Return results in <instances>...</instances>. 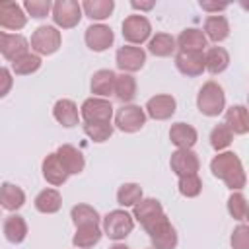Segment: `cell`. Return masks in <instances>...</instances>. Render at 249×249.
Segmentation results:
<instances>
[{"instance_id":"1","label":"cell","mask_w":249,"mask_h":249,"mask_svg":"<svg viewBox=\"0 0 249 249\" xmlns=\"http://www.w3.org/2000/svg\"><path fill=\"white\" fill-rule=\"evenodd\" d=\"M210 171L214 177L222 179L231 191H241L247 183L243 163L233 152H218V156H214L210 161Z\"/></svg>"},{"instance_id":"2","label":"cell","mask_w":249,"mask_h":249,"mask_svg":"<svg viewBox=\"0 0 249 249\" xmlns=\"http://www.w3.org/2000/svg\"><path fill=\"white\" fill-rule=\"evenodd\" d=\"M144 231L148 233L152 247L154 249H175L179 243V235L177 230L171 226L169 218L165 214L154 218L152 222H148L144 226Z\"/></svg>"},{"instance_id":"3","label":"cell","mask_w":249,"mask_h":249,"mask_svg":"<svg viewBox=\"0 0 249 249\" xmlns=\"http://www.w3.org/2000/svg\"><path fill=\"white\" fill-rule=\"evenodd\" d=\"M196 107L206 117H218L226 109L224 88L214 80L204 82L202 88L198 89V95H196Z\"/></svg>"},{"instance_id":"4","label":"cell","mask_w":249,"mask_h":249,"mask_svg":"<svg viewBox=\"0 0 249 249\" xmlns=\"http://www.w3.org/2000/svg\"><path fill=\"white\" fill-rule=\"evenodd\" d=\"M132 230H134V218L124 208L111 210L103 218V235H107L113 241L124 239Z\"/></svg>"},{"instance_id":"5","label":"cell","mask_w":249,"mask_h":249,"mask_svg":"<svg viewBox=\"0 0 249 249\" xmlns=\"http://www.w3.org/2000/svg\"><path fill=\"white\" fill-rule=\"evenodd\" d=\"M60 31L54 25H39L31 35V49L39 56H49L60 49Z\"/></svg>"},{"instance_id":"6","label":"cell","mask_w":249,"mask_h":249,"mask_svg":"<svg viewBox=\"0 0 249 249\" xmlns=\"http://www.w3.org/2000/svg\"><path fill=\"white\" fill-rule=\"evenodd\" d=\"M82 6L76 0H56L51 10V18L56 27L60 29H72L82 19Z\"/></svg>"},{"instance_id":"7","label":"cell","mask_w":249,"mask_h":249,"mask_svg":"<svg viewBox=\"0 0 249 249\" xmlns=\"http://www.w3.org/2000/svg\"><path fill=\"white\" fill-rule=\"evenodd\" d=\"M152 35V23L148 21L146 16L142 14H132L128 18H124L123 21V37L126 43L130 45H142L150 39Z\"/></svg>"},{"instance_id":"8","label":"cell","mask_w":249,"mask_h":249,"mask_svg":"<svg viewBox=\"0 0 249 249\" xmlns=\"http://www.w3.org/2000/svg\"><path fill=\"white\" fill-rule=\"evenodd\" d=\"M144 124H146V113L140 105L126 103L115 113V126L123 132H128V134L138 132Z\"/></svg>"},{"instance_id":"9","label":"cell","mask_w":249,"mask_h":249,"mask_svg":"<svg viewBox=\"0 0 249 249\" xmlns=\"http://www.w3.org/2000/svg\"><path fill=\"white\" fill-rule=\"evenodd\" d=\"M80 117L84 123H111L113 105L103 97H88L80 107Z\"/></svg>"},{"instance_id":"10","label":"cell","mask_w":249,"mask_h":249,"mask_svg":"<svg viewBox=\"0 0 249 249\" xmlns=\"http://www.w3.org/2000/svg\"><path fill=\"white\" fill-rule=\"evenodd\" d=\"M115 62H117L119 70L124 74L138 72L146 62V51L140 47H134V45H123L115 54Z\"/></svg>"},{"instance_id":"11","label":"cell","mask_w":249,"mask_h":249,"mask_svg":"<svg viewBox=\"0 0 249 249\" xmlns=\"http://www.w3.org/2000/svg\"><path fill=\"white\" fill-rule=\"evenodd\" d=\"M175 109H177V101H175L173 95L158 93V95H154L146 101L144 113H146V117H150L154 121H167V119L173 117Z\"/></svg>"},{"instance_id":"12","label":"cell","mask_w":249,"mask_h":249,"mask_svg":"<svg viewBox=\"0 0 249 249\" xmlns=\"http://www.w3.org/2000/svg\"><path fill=\"white\" fill-rule=\"evenodd\" d=\"M84 41L93 53H103L113 45L115 33L105 23H91L84 33Z\"/></svg>"},{"instance_id":"13","label":"cell","mask_w":249,"mask_h":249,"mask_svg":"<svg viewBox=\"0 0 249 249\" xmlns=\"http://www.w3.org/2000/svg\"><path fill=\"white\" fill-rule=\"evenodd\" d=\"M27 23V14L18 2L0 0V27L10 31H19Z\"/></svg>"},{"instance_id":"14","label":"cell","mask_w":249,"mask_h":249,"mask_svg":"<svg viewBox=\"0 0 249 249\" xmlns=\"http://www.w3.org/2000/svg\"><path fill=\"white\" fill-rule=\"evenodd\" d=\"M177 70L187 78H196L204 72V51H179L175 54Z\"/></svg>"},{"instance_id":"15","label":"cell","mask_w":249,"mask_h":249,"mask_svg":"<svg viewBox=\"0 0 249 249\" xmlns=\"http://www.w3.org/2000/svg\"><path fill=\"white\" fill-rule=\"evenodd\" d=\"M169 167L177 177L189 175V173H198L200 160L193 150H175L169 158Z\"/></svg>"},{"instance_id":"16","label":"cell","mask_w":249,"mask_h":249,"mask_svg":"<svg viewBox=\"0 0 249 249\" xmlns=\"http://www.w3.org/2000/svg\"><path fill=\"white\" fill-rule=\"evenodd\" d=\"M54 154L58 156V160H60V163H62V167L66 169L68 175H78V173L84 171L86 160H84V154L76 146L62 144V146H58V150Z\"/></svg>"},{"instance_id":"17","label":"cell","mask_w":249,"mask_h":249,"mask_svg":"<svg viewBox=\"0 0 249 249\" xmlns=\"http://www.w3.org/2000/svg\"><path fill=\"white\" fill-rule=\"evenodd\" d=\"M169 140L177 150H193V146L198 140V132L189 123H175L169 128Z\"/></svg>"},{"instance_id":"18","label":"cell","mask_w":249,"mask_h":249,"mask_svg":"<svg viewBox=\"0 0 249 249\" xmlns=\"http://www.w3.org/2000/svg\"><path fill=\"white\" fill-rule=\"evenodd\" d=\"M161 214H163L161 202H160L158 198H152V196H148V198L142 196V198L132 206V218H134V222H138L142 228H144L148 222H152L154 218L161 216Z\"/></svg>"},{"instance_id":"19","label":"cell","mask_w":249,"mask_h":249,"mask_svg":"<svg viewBox=\"0 0 249 249\" xmlns=\"http://www.w3.org/2000/svg\"><path fill=\"white\" fill-rule=\"evenodd\" d=\"M41 171H43L45 181L51 183L53 187H60V185H64L66 179H68V173H66V169L62 167V163H60V160H58V156H56L54 152L49 154V156H45V160H43V163H41Z\"/></svg>"},{"instance_id":"20","label":"cell","mask_w":249,"mask_h":249,"mask_svg":"<svg viewBox=\"0 0 249 249\" xmlns=\"http://www.w3.org/2000/svg\"><path fill=\"white\" fill-rule=\"evenodd\" d=\"M53 117L58 124H62L66 128H72L80 121V111H78V105L72 99H58L53 107Z\"/></svg>"},{"instance_id":"21","label":"cell","mask_w":249,"mask_h":249,"mask_svg":"<svg viewBox=\"0 0 249 249\" xmlns=\"http://www.w3.org/2000/svg\"><path fill=\"white\" fill-rule=\"evenodd\" d=\"M202 29H204L202 31L204 37L214 41V43H222V41H226L230 37V21H228L226 16H218V14L208 16L204 19V27Z\"/></svg>"},{"instance_id":"22","label":"cell","mask_w":249,"mask_h":249,"mask_svg":"<svg viewBox=\"0 0 249 249\" xmlns=\"http://www.w3.org/2000/svg\"><path fill=\"white\" fill-rule=\"evenodd\" d=\"M25 204V193L21 187L14 183H2L0 185V208L16 212Z\"/></svg>"},{"instance_id":"23","label":"cell","mask_w":249,"mask_h":249,"mask_svg":"<svg viewBox=\"0 0 249 249\" xmlns=\"http://www.w3.org/2000/svg\"><path fill=\"white\" fill-rule=\"evenodd\" d=\"M175 45L179 51H204L208 47V39L204 37L202 29L189 27L179 33V37L175 39Z\"/></svg>"},{"instance_id":"24","label":"cell","mask_w":249,"mask_h":249,"mask_svg":"<svg viewBox=\"0 0 249 249\" xmlns=\"http://www.w3.org/2000/svg\"><path fill=\"white\" fill-rule=\"evenodd\" d=\"M226 126L231 130V134H247L249 132V119H247V107L245 105H231L226 109Z\"/></svg>"},{"instance_id":"25","label":"cell","mask_w":249,"mask_h":249,"mask_svg":"<svg viewBox=\"0 0 249 249\" xmlns=\"http://www.w3.org/2000/svg\"><path fill=\"white\" fill-rule=\"evenodd\" d=\"M2 231H4V237L10 243L18 245L27 237V222L19 214H10L2 224Z\"/></svg>"},{"instance_id":"26","label":"cell","mask_w":249,"mask_h":249,"mask_svg":"<svg viewBox=\"0 0 249 249\" xmlns=\"http://www.w3.org/2000/svg\"><path fill=\"white\" fill-rule=\"evenodd\" d=\"M103 237V230L99 228V224H89V226H80L76 228V233L72 237V245L76 249H89L93 245H97Z\"/></svg>"},{"instance_id":"27","label":"cell","mask_w":249,"mask_h":249,"mask_svg":"<svg viewBox=\"0 0 249 249\" xmlns=\"http://www.w3.org/2000/svg\"><path fill=\"white\" fill-rule=\"evenodd\" d=\"M230 66V54L224 47H208L204 51V70H208L212 76L222 74Z\"/></svg>"},{"instance_id":"28","label":"cell","mask_w":249,"mask_h":249,"mask_svg":"<svg viewBox=\"0 0 249 249\" xmlns=\"http://www.w3.org/2000/svg\"><path fill=\"white\" fill-rule=\"evenodd\" d=\"M115 72L109 70V68H103V70H97L93 72L91 76V82H89V89L93 93V97H107L113 93V86H115Z\"/></svg>"},{"instance_id":"29","label":"cell","mask_w":249,"mask_h":249,"mask_svg":"<svg viewBox=\"0 0 249 249\" xmlns=\"http://www.w3.org/2000/svg\"><path fill=\"white\" fill-rule=\"evenodd\" d=\"M113 95L117 97V101H121L123 105L130 103L136 97V80L132 74H124L121 72L119 76H115V86H113Z\"/></svg>"},{"instance_id":"30","label":"cell","mask_w":249,"mask_h":249,"mask_svg":"<svg viewBox=\"0 0 249 249\" xmlns=\"http://www.w3.org/2000/svg\"><path fill=\"white\" fill-rule=\"evenodd\" d=\"M80 6H82V12L91 21H103L115 10V2L113 0H84Z\"/></svg>"},{"instance_id":"31","label":"cell","mask_w":249,"mask_h":249,"mask_svg":"<svg viewBox=\"0 0 249 249\" xmlns=\"http://www.w3.org/2000/svg\"><path fill=\"white\" fill-rule=\"evenodd\" d=\"M177 51L175 45V37L169 33H156L154 37L148 39V53H152L154 56H171Z\"/></svg>"},{"instance_id":"32","label":"cell","mask_w":249,"mask_h":249,"mask_svg":"<svg viewBox=\"0 0 249 249\" xmlns=\"http://www.w3.org/2000/svg\"><path fill=\"white\" fill-rule=\"evenodd\" d=\"M29 53V41L21 35V33H12L6 37V45L2 49V56L10 62L21 58L23 54Z\"/></svg>"},{"instance_id":"33","label":"cell","mask_w":249,"mask_h":249,"mask_svg":"<svg viewBox=\"0 0 249 249\" xmlns=\"http://www.w3.org/2000/svg\"><path fill=\"white\" fill-rule=\"evenodd\" d=\"M35 208L41 214H54L60 210L62 206V196L56 189H43L37 196H35Z\"/></svg>"},{"instance_id":"34","label":"cell","mask_w":249,"mask_h":249,"mask_svg":"<svg viewBox=\"0 0 249 249\" xmlns=\"http://www.w3.org/2000/svg\"><path fill=\"white\" fill-rule=\"evenodd\" d=\"M70 218H72V222H74L76 228L89 226V224H99V220H101L99 218V212L93 206H89V204H76V206H72Z\"/></svg>"},{"instance_id":"35","label":"cell","mask_w":249,"mask_h":249,"mask_svg":"<svg viewBox=\"0 0 249 249\" xmlns=\"http://www.w3.org/2000/svg\"><path fill=\"white\" fill-rule=\"evenodd\" d=\"M41 68V56L35 53H27L21 58L12 62V72L16 76H29L33 72H37Z\"/></svg>"},{"instance_id":"36","label":"cell","mask_w":249,"mask_h":249,"mask_svg":"<svg viewBox=\"0 0 249 249\" xmlns=\"http://www.w3.org/2000/svg\"><path fill=\"white\" fill-rule=\"evenodd\" d=\"M142 187L138 183H123L117 191V202L123 206V208H128V206H134L140 198H142Z\"/></svg>"},{"instance_id":"37","label":"cell","mask_w":249,"mask_h":249,"mask_svg":"<svg viewBox=\"0 0 249 249\" xmlns=\"http://www.w3.org/2000/svg\"><path fill=\"white\" fill-rule=\"evenodd\" d=\"M228 212H230V216L233 220H237L241 224L247 220V198H245L243 193L233 191L230 195V198H228Z\"/></svg>"},{"instance_id":"38","label":"cell","mask_w":249,"mask_h":249,"mask_svg":"<svg viewBox=\"0 0 249 249\" xmlns=\"http://www.w3.org/2000/svg\"><path fill=\"white\" fill-rule=\"evenodd\" d=\"M177 189L183 196L187 198H195L200 195L202 191V181L198 177V173H189V175H181L179 177V183H177Z\"/></svg>"},{"instance_id":"39","label":"cell","mask_w":249,"mask_h":249,"mask_svg":"<svg viewBox=\"0 0 249 249\" xmlns=\"http://www.w3.org/2000/svg\"><path fill=\"white\" fill-rule=\"evenodd\" d=\"M233 140V134L231 130L222 123V124H216L212 130H210V146L216 150V152H224Z\"/></svg>"},{"instance_id":"40","label":"cell","mask_w":249,"mask_h":249,"mask_svg":"<svg viewBox=\"0 0 249 249\" xmlns=\"http://www.w3.org/2000/svg\"><path fill=\"white\" fill-rule=\"evenodd\" d=\"M84 132L93 142H105L113 134V124L111 123H84Z\"/></svg>"},{"instance_id":"41","label":"cell","mask_w":249,"mask_h":249,"mask_svg":"<svg viewBox=\"0 0 249 249\" xmlns=\"http://www.w3.org/2000/svg\"><path fill=\"white\" fill-rule=\"evenodd\" d=\"M23 12L35 19H43L51 14L53 10V2L51 0H25L23 2Z\"/></svg>"},{"instance_id":"42","label":"cell","mask_w":249,"mask_h":249,"mask_svg":"<svg viewBox=\"0 0 249 249\" xmlns=\"http://www.w3.org/2000/svg\"><path fill=\"white\" fill-rule=\"evenodd\" d=\"M231 249H249V226L239 224L231 233Z\"/></svg>"},{"instance_id":"43","label":"cell","mask_w":249,"mask_h":249,"mask_svg":"<svg viewBox=\"0 0 249 249\" xmlns=\"http://www.w3.org/2000/svg\"><path fill=\"white\" fill-rule=\"evenodd\" d=\"M12 86H14V78H12V72H10L8 68L0 66V99H2V97H6V95L10 93Z\"/></svg>"},{"instance_id":"44","label":"cell","mask_w":249,"mask_h":249,"mask_svg":"<svg viewBox=\"0 0 249 249\" xmlns=\"http://www.w3.org/2000/svg\"><path fill=\"white\" fill-rule=\"evenodd\" d=\"M154 6H156L154 0H150V2H138V0H132V2H130V8H132V10H140V12H150Z\"/></svg>"},{"instance_id":"45","label":"cell","mask_w":249,"mask_h":249,"mask_svg":"<svg viewBox=\"0 0 249 249\" xmlns=\"http://www.w3.org/2000/svg\"><path fill=\"white\" fill-rule=\"evenodd\" d=\"M200 8L206 10V12H224L228 8V4H208V2H200Z\"/></svg>"},{"instance_id":"46","label":"cell","mask_w":249,"mask_h":249,"mask_svg":"<svg viewBox=\"0 0 249 249\" xmlns=\"http://www.w3.org/2000/svg\"><path fill=\"white\" fill-rule=\"evenodd\" d=\"M6 37H8V33L6 31H0V53H2L4 45H6Z\"/></svg>"},{"instance_id":"47","label":"cell","mask_w":249,"mask_h":249,"mask_svg":"<svg viewBox=\"0 0 249 249\" xmlns=\"http://www.w3.org/2000/svg\"><path fill=\"white\" fill-rule=\"evenodd\" d=\"M109 249H130V247H126V245H124V243H121V241H115Z\"/></svg>"}]
</instances>
